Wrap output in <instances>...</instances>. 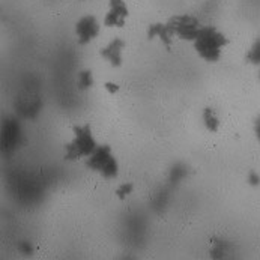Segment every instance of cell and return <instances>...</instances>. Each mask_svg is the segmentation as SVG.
I'll return each instance as SVG.
<instances>
[{"label":"cell","mask_w":260,"mask_h":260,"mask_svg":"<svg viewBox=\"0 0 260 260\" xmlns=\"http://www.w3.org/2000/svg\"><path fill=\"white\" fill-rule=\"evenodd\" d=\"M247 60L253 65H260V39H257L247 54Z\"/></svg>","instance_id":"12"},{"label":"cell","mask_w":260,"mask_h":260,"mask_svg":"<svg viewBox=\"0 0 260 260\" xmlns=\"http://www.w3.org/2000/svg\"><path fill=\"white\" fill-rule=\"evenodd\" d=\"M86 166L90 170L103 175V178H106V179H114L119 175L117 159L113 156L112 148L109 145L98 146V149L90 156H87Z\"/></svg>","instance_id":"3"},{"label":"cell","mask_w":260,"mask_h":260,"mask_svg":"<svg viewBox=\"0 0 260 260\" xmlns=\"http://www.w3.org/2000/svg\"><path fill=\"white\" fill-rule=\"evenodd\" d=\"M188 175V167L182 162H176L170 169V182L172 184H179L184 178Z\"/></svg>","instance_id":"10"},{"label":"cell","mask_w":260,"mask_h":260,"mask_svg":"<svg viewBox=\"0 0 260 260\" xmlns=\"http://www.w3.org/2000/svg\"><path fill=\"white\" fill-rule=\"evenodd\" d=\"M74 134V140L65 146V159L77 161L84 156L87 158L98 149V143L92 134V126L89 123L75 125Z\"/></svg>","instance_id":"2"},{"label":"cell","mask_w":260,"mask_h":260,"mask_svg":"<svg viewBox=\"0 0 260 260\" xmlns=\"http://www.w3.org/2000/svg\"><path fill=\"white\" fill-rule=\"evenodd\" d=\"M133 184H129V182H126V184H122V185L119 186L117 189H116V196H117V199H120V200H125L131 192H133Z\"/></svg>","instance_id":"14"},{"label":"cell","mask_w":260,"mask_h":260,"mask_svg":"<svg viewBox=\"0 0 260 260\" xmlns=\"http://www.w3.org/2000/svg\"><path fill=\"white\" fill-rule=\"evenodd\" d=\"M254 133H256L257 140L260 142V116L256 119V122H254Z\"/></svg>","instance_id":"18"},{"label":"cell","mask_w":260,"mask_h":260,"mask_svg":"<svg viewBox=\"0 0 260 260\" xmlns=\"http://www.w3.org/2000/svg\"><path fill=\"white\" fill-rule=\"evenodd\" d=\"M75 34H77L78 44L86 45L92 39H95V38L98 37V34H100V23L96 21V18L93 15L81 17L77 21V24H75Z\"/></svg>","instance_id":"5"},{"label":"cell","mask_w":260,"mask_h":260,"mask_svg":"<svg viewBox=\"0 0 260 260\" xmlns=\"http://www.w3.org/2000/svg\"><path fill=\"white\" fill-rule=\"evenodd\" d=\"M248 184L253 186H259L260 185V175L256 173V172H251L248 175Z\"/></svg>","instance_id":"16"},{"label":"cell","mask_w":260,"mask_h":260,"mask_svg":"<svg viewBox=\"0 0 260 260\" xmlns=\"http://www.w3.org/2000/svg\"><path fill=\"white\" fill-rule=\"evenodd\" d=\"M197 54L206 62H218L223 47L227 45V38L214 26H202L197 38L192 41Z\"/></svg>","instance_id":"1"},{"label":"cell","mask_w":260,"mask_h":260,"mask_svg":"<svg viewBox=\"0 0 260 260\" xmlns=\"http://www.w3.org/2000/svg\"><path fill=\"white\" fill-rule=\"evenodd\" d=\"M173 34L170 32L167 23H153L150 24L148 29V38L149 39H155L158 38L167 48H170L172 41H173Z\"/></svg>","instance_id":"8"},{"label":"cell","mask_w":260,"mask_h":260,"mask_svg":"<svg viewBox=\"0 0 260 260\" xmlns=\"http://www.w3.org/2000/svg\"><path fill=\"white\" fill-rule=\"evenodd\" d=\"M203 123H205L206 129L211 131V133H215L218 129V126H220V120H218L217 114L211 107H206L203 110Z\"/></svg>","instance_id":"9"},{"label":"cell","mask_w":260,"mask_h":260,"mask_svg":"<svg viewBox=\"0 0 260 260\" xmlns=\"http://www.w3.org/2000/svg\"><path fill=\"white\" fill-rule=\"evenodd\" d=\"M229 253V244L225 241L215 242L214 248H212V256L214 257H224Z\"/></svg>","instance_id":"13"},{"label":"cell","mask_w":260,"mask_h":260,"mask_svg":"<svg viewBox=\"0 0 260 260\" xmlns=\"http://www.w3.org/2000/svg\"><path fill=\"white\" fill-rule=\"evenodd\" d=\"M104 87H106V90L109 92V93H117L119 92V86L116 84V83H112V81H107V83H104Z\"/></svg>","instance_id":"17"},{"label":"cell","mask_w":260,"mask_h":260,"mask_svg":"<svg viewBox=\"0 0 260 260\" xmlns=\"http://www.w3.org/2000/svg\"><path fill=\"white\" fill-rule=\"evenodd\" d=\"M167 26L170 32L173 34V37L176 35L179 39H184V41H194L202 27L197 18L186 15V14L172 17L167 21Z\"/></svg>","instance_id":"4"},{"label":"cell","mask_w":260,"mask_h":260,"mask_svg":"<svg viewBox=\"0 0 260 260\" xmlns=\"http://www.w3.org/2000/svg\"><path fill=\"white\" fill-rule=\"evenodd\" d=\"M125 48V41L120 38H114L112 42L101 50V56L112 65L113 68H119L122 65V50Z\"/></svg>","instance_id":"7"},{"label":"cell","mask_w":260,"mask_h":260,"mask_svg":"<svg viewBox=\"0 0 260 260\" xmlns=\"http://www.w3.org/2000/svg\"><path fill=\"white\" fill-rule=\"evenodd\" d=\"M128 15H129V11L123 0H110L109 12L104 17V26L106 27H123Z\"/></svg>","instance_id":"6"},{"label":"cell","mask_w":260,"mask_h":260,"mask_svg":"<svg viewBox=\"0 0 260 260\" xmlns=\"http://www.w3.org/2000/svg\"><path fill=\"white\" fill-rule=\"evenodd\" d=\"M18 250H20L23 254H26V256H30V254L34 253V248H32L30 242H27V241L20 242V244H18Z\"/></svg>","instance_id":"15"},{"label":"cell","mask_w":260,"mask_h":260,"mask_svg":"<svg viewBox=\"0 0 260 260\" xmlns=\"http://www.w3.org/2000/svg\"><path fill=\"white\" fill-rule=\"evenodd\" d=\"M77 86L78 89L81 90H87L93 86V75H92V71L89 70H84L78 74V78H77Z\"/></svg>","instance_id":"11"}]
</instances>
